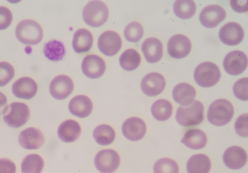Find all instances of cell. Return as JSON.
Here are the masks:
<instances>
[{
	"label": "cell",
	"instance_id": "obj_1",
	"mask_svg": "<svg viewBox=\"0 0 248 173\" xmlns=\"http://www.w3.org/2000/svg\"><path fill=\"white\" fill-rule=\"evenodd\" d=\"M16 36L21 43L26 45H36L43 39V28L34 20L25 19L20 22L16 28Z\"/></svg>",
	"mask_w": 248,
	"mask_h": 173
},
{
	"label": "cell",
	"instance_id": "obj_2",
	"mask_svg": "<svg viewBox=\"0 0 248 173\" xmlns=\"http://www.w3.org/2000/svg\"><path fill=\"white\" fill-rule=\"evenodd\" d=\"M234 113V107L231 102L226 99H218L209 106L208 121L216 126H225L232 121Z\"/></svg>",
	"mask_w": 248,
	"mask_h": 173
},
{
	"label": "cell",
	"instance_id": "obj_3",
	"mask_svg": "<svg viewBox=\"0 0 248 173\" xmlns=\"http://www.w3.org/2000/svg\"><path fill=\"white\" fill-rule=\"evenodd\" d=\"M3 115L6 125L12 128H19L27 123L31 112L30 108L25 103L14 102L5 106Z\"/></svg>",
	"mask_w": 248,
	"mask_h": 173
},
{
	"label": "cell",
	"instance_id": "obj_4",
	"mask_svg": "<svg viewBox=\"0 0 248 173\" xmlns=\"http://www.w3.org/2000/svg\"><path fill=\"white\" fill-rule=\"evenodd\" d=\"M109 11L104 2L92 1L85 6L83 10V18L87 25L99 28L107 22Z\"/></svg>",
	"mask_w": 248,
	"mask_h": 173
},
{
	"label": "cell",
	"instance_id": "obj_5",
	"mask_svg": "<svg viewBox=\"0 0 248 173\" xmlns=\"http://www.w3.org/2000/svg\"><path fill=\"white\" fill-rule=\"evenodd\" d=\"M204 107L200 101H196L189 107L180 106L177 110L176 119L184 127L198 126L204 118Z\"/></svg>",
	"mask_w": 248,
	"mask_h": 173
},
{
	"label": "cell",
	"instance_id": "obj_6",
	"mask_svg": "<svg viewBox=\"0 0 248 173\" xmlns=\"http://www.w3.org/2000/svg\"><path fill=\"white\" fill-rule=\"evenodd\" d=\"M194 76L195 81L199 86L209 88L218 83L221 72L217 64L212 62H204L196 68Z\"/></svg>",
	"mask_w": 248,
	"mask_h": 173
},
{
	"label": "cell",
	"instance_id": "obj_7",
	"mask_svg": "<svg viewBox=\"0 0 248 173\" xmlns=\"http://www.w3.org/2000/svg\"><path fill=\"white\" fill-rule=\"evenodd\" d=\"M121 163L118 153L114 150L106 149L97 153L94 159L96 169L102 173H112L117 170Z\"/></svg>",
	"mask_w": 248,
	"mask_h": 173
},
{
	"label": "cell",
	"instance_id": "obj_8",
	"mask_svg": "<svg viewBox=\"0 0 248 173\" xmlns=\"http://www.w3.org/2000/svg\"><path fill=\"white\" fill-rule=\"evenodd\" d=\"M123 42L120 35L114 31L108 30L99 37L97 46L99 51L107 57H113L120 51Z\"/></svg>",
	"mask_w": 248,
	"mask_h": 173
},
{
	"label": "cell",
	"instance_id": "obj_9",
	"mask_svg": "<svg viewBox=\"0 0 248 173\" xmlns=\"http://www.w3.org/2000/svg\"><path fill=\"white\" fill-rule=\"evenodd\" d=\"M227 17L225 9L218 4L206 6L202 11L199 20L202 25L208 29H213L222 23Z\"/></svg>",
	"mask_w": 248,
	"mask_h": 173
},
{
	"label": "cell",
	"instance_id": "obj_10",
	"mask_svg": "<svg viewBox=\"0 0 248 173\" xmlns=\"http://www.w3.org/2000/svg\"><path fill=\"white\" fill-rule=\"evenodd\" d=\"M248 57L244 52L240 50L232 51L225 57L223 67L228 74L238 75L247 70Z\"/></svg>",
	"mask_w": 248,
	"mask_h": 173
},
{
	"label": "cell",
	"instance_id": "obj_11",
	"mask_svg": "<svg viewBox=\"0 0 248 173\" xmlns=\"http://www.w3.org/2000/svg\"><path fill=\"white\" fill-rule=\"evenodd\" d=\"M191 49V42L185 35H175L168 42V52L170 57L175 59H183L187 57Z\"/></svg>",
	"mask_w": 248,
	"mask_h": 173
},
{
	"label": "cell",
	"instance_id": "obj_12",
	"mask_svg": "<svg viewBox=\"0 0 248 173\" xmlns=\"http://www.w3.org/2000/svg\"><path fill=\"white\" fill-rule=\"evenodd\" d=\"M49 89L53 98L62 101L72 94L74 89V82L68 75H59L51 82Z\"/></svg>",
	"mask_w": 248,
	"mask_h": 173
},
{
	"label": "cell",
	"instance_id": "obj_13",
	"mask_svg": "<svg viewBox=\"0 0 248 173\" xmlns=\"http://www.w3.org/2000/svg\"><path fill=\"white\" fill-rule=\"evenodd\" d=\"M245 31L242 26L234 22L225 24L221 27L219 32V38L225 45L229 46L238 45L243 41Z\"/></svg>",
	"mask_w": 248,
	"mask_h": 173
},
{
	"label": "cell",
	"instance_id": "obj_14",
	"mask_svg": "<svg viewBox=\"0 0 248 173\" xmlns=\"http://www.w3.org/2000/svg\"><path fill=\"white\" fill-rule=\"evenodd\" d=\"M18 142L24 149L37 150L43 147L45 143V137L39 129L29 128L20 133Z\"/></svg>",
	"mask_w": 248,
	"mask_h": 173
},
{
	"label": "cell",
	"instance_id": "obj_15",
	"mask_svg": "<svg viewBox=\"0 0 248 173\" xmlns=\"http://www.w3.org/2000/svg\"><path fill=\"white\" fill-rule=\"evenodd\" d=\"M165 86V77L158 72H151L146 75L141 83V89L143 94L149 97L161 94Z\"/></svg>",
	"mask_w": 248,
	"mask_h": 173
},
{
	"label": "cell",
	"instance_id": "obj_16",
	"mask_svg": "<svg viewBox=\"0 0 248 173\" xmlns=\"http://www.w3.org/2000/svg\"><path fill=\"white\" fill-rule=\"evenodd\" d=\"M81 69L83 74L88 78L98 79L105 74L106 69V63L100 57L90 55L83 59Z\"/></svg>",
	"mask_w": 248,
	"mask_h": 173
},
{
	"label": "cell",
	"instance_id": "obj_17",
	"mask_svg": "<svg viewBox=\"0 0 248 173\" xmlns=\"http://www.w3.org/2000/svg\"><path fill=\"white\" fill-rule=\"evenodd\" d=\"M122 131L126 139L133 142L139 141L145 136L147 126L139 117H130L124 122Z\"/></svg>",
	"mask_w": 248,
	"mask_h": 173
},
{
	"label": "cell",
	"instance_id": "obj_18",
	"mask_svg": "<svg viewBox=\"0 0 248 173\" xmlns=\"http://www.w3.org/2000/svg\"><path fill=\"white\" fill-rule=\"evenodd\" d=\"M225 165L230 169L237 170L244 167L247 164L248 156L243 148L232 146L225 150L223 156Z\"/></svg>",
	"mask_w": 248,
	"mask_h": 173
},
{
	"label": "cell",
	"instance_id": "obj_19",
	"mask_svg": "<svg viewBox=\"0 0 248 173\" xmlns=\"http://www.w3.org/2000/svg\"><path fill=\"white\" fill-rule=\"evenodd\" d=\"M38 86L34 79L28 77L17 79L12 86V92L17 98L30 100L35 96Z\"/></svg>",
	"mask_w": 248,
	"mask_h": 173
},
{
	"label": "cell",
	"instance_id": "obj_20",
	"mask_svg": "<svg viewBox=\"0 0 248 173\" xmlns=\"http://www.w3.org/2000/svg\"><path fill=\"white\" fill-rule=\"evenodd\" d=\"M141 51L148 63H156L160 61L163 57V44L157 38H149L143 42Z\"/></svg>",
	"mask_w": 248,
	"mask_h": 173
},
{
	"label": "cell",
	"instance_id": "obj_21",
	"mask_svg": "<svg viewBox=\"0 0 248 173\" xmlns=\"http://www.w3.org/2000/svg\"><path fill=\"white\" fill-rule=\"evenodd\" d=\"M81 128L77 121L68 119L59 126L57 134L61 141L65 143H72L79 138Z\"/></svg>",
	"mask_w": 248,
	"mask_h": 173
},
{
	"label": "cell",
	"instance_id": "obj_22",
	"mask_svg": "<svg viewBox=\"0 0 248 173\" xmlns=\"http://www.w3.org/2000/svg\"><path fill=\"white\" fill-rule=\"evenodd\" d=\"M68 108L74 116L79 118H85L92 113L93 102L86 95H78L71 100Z\"/></svg>",
	"mask_w": 248,
	"mask_h": 173
},
{
	"label": "cell",
	"instance_id": "obj_23",
	"mask_svg": "<svg viewBox=\"0 0 248 173\" xmlns=\"http://www.w3.org/2000/svg\"><path fill=\"white\" fill-rule=\"evenodd\" d=\"M196 94L194 86L187 83L179 84L172 90L174 101L183 107L191 105L196 99Z\"/></svg>",
	"mask_w": 248,
	"mask_h": 173
},
{
	"label": "cell",
	"instance_id": "obj_24",
	"mask_svg": "<svg viewBox=\"0 0 248 173\" xmlns=\"http://www.w3.org/2000/svg\"><path fill=\"white\" fill-rule=\"evenodd\" d=\"M181 143L191 149H202L207 144V135L199 129H192L185 133Z\"/></svg>",
	"mask_w": 248,
	"mask_h": 173
},
{
	"label": "cell",
	"instance_id": "obj_25",
	"mask_svg": "<svg viewBox=\"0 0 248 173\" xmlns=\"http://www.w3.org/2000/svg\"><path fill=\"white\" fill-rule=\"evenodd\" d=\"M93 37L92 33L86 29H80L75 33L73 39V48L77 53L89 52L92 48Z\"/></svg>",
	"mask_w": 248,
	"mask_h": 173
},
{
	"label": "cell",
	"instance_id": "obj_26",
	"mask_svg": "<svg viewBox=\"0 0 248 173\" xmlns=\"http://www.w3.org/2000/svg\"><path fill=\"white\" fill-rule=\"evenodd\" d=\"M211 161L204 154H197L190 157L187 163L188 173H209L211 170Z\"/></svg>",
	"mask_w": 248,
	"mask_h": 173
},
{
	"label": "cell",
	"instance_id": "obj_27",
	"mask_svg": "<svg viewBox=\"0 0 248 173\" xmlns=\"http://www.w3.org/2000/svg\"><path fill=\"white\" fill-rule=\"evenodd\" d=\"M196 4L192 0H177L173 5L175 15L181 19L192 18L196 14Z\"/></svg>",
	"mask_w": 248,
	"mask_h": 173
},
{
	"label": "cell",
	"instance_id": "obj_28",
	"mask_svg": "<svg viewBox=\"0 0 248 173\" xmlns=\"http://www.w3.org/2000/svg\"><path fill=\"white\" fill-rule=\"evenodd\" d=\"M93 137L99 145H110L116 138V132L111 126L107 124H101L97 126L93 132Z\"/></svg>",
	"mask_w": 248,
	"mask_h": 173
},
{
	"label": "cell",
	"instance_id": "obj_29",
	"mask_svg": "<svg viewBox=\"0 0 248 173\" xmlns=\"http://www.w3.org/2000/svg\"><path fill=\"white\" fill-rule=\"evenodd\" d=\"M151 111L155 119L159 121H165L172 116V105L167 100L160 99L153 104Z\"/></svg>",
	"mask_w": 248,
	"mask_h": 173
},
{
	"label": "cell",
	"instance_id": "obj_30",
	"mask_svg": "<svg viewBox=\"0 0 248 173\" xmlns=\"http://www.w3.org/2000/svg\"><path fill=\"white\" fill-rule=\"evenodd\" d=\"M65 48L61 42L52 40L46 43L44 47V54L48 59L52 61H59L65 55Z\"/></svg>",
	"mask_w": 248,
	"mask_h": 173
},
{
	"label": "cell",
	"instance_id": "obj_31",
	"mask_svg": "<svg viewBox=\"0 0 248 173\" xmlns=\"http://www.w3.org/2000/svg\"><path fill=\"white\" fill-rule=\"evenodd\" d=\"M141 56L137 50L128 49L121 55L119 63L121 68L127 72H132L139 68L141 63Z\"/></svg>",
	"mask_w": 248,
	"mask_h": 173
},
{
	"label": "cell",
	"instance_id": "obj_32",
	"mask_svg": "<svg viewBox=\"0 0 248 173\" xmlns=\"http://www.w3.org/2000/svg\"><path fill=\"white\" fill-rule=\"evenodd\" d=\"M44 167V159L40 155L30 154L23 159L22 173H41Z\"/></svg>",
	"mask_w": 248,
	"mask_h": 173
},
{
	"label": "cell",
	"instance_id": "obj_33",
	"mask_svg": "<svg viewBox=\"0 0 248 173\" xmlns=\"http://www.w3.org/2000/svg\"><path fill=\"white\" fill-rule=\"evenodd\" d=\"M144 30L143 26L139 22H132L128 24L124 30V36L127 41L132 43L138 42L143 36Z\"/></svg>",
	"mask_w": 248,
	"mask_h": 173
},
{
	"label": "cell",
	"instance_id": "obj_34",
	"mask_svg": "<svg viewBox=\"0 0 248 173\" xmlns=\"http://www.w3.org/2000/svg\"><path fill=\"white\" fill-rule=\"evenodd\" d=\"M154 173H179V166L173 159L163 158L155 163Z\"/></svg>",
	"mask_w": 248,
	"mask_h": 173
},
{
	"label": "cell",
	"instance_id": "obj_35",
	"mask_svg": "<svg viewBox=\"0 0 248 173\" xmlns=\"http://www.w3.org/2000/svg\"><path fill=\"white\" fill-rule=\"evenodd\" d=\"M15 69L8 62H0V86H4L14 78Z\"/></svg>",
	"mask_w": 248,
	"mask_h": 173
},
{
	"label": "cell",
	"instance_id": "obj_36",
	"mask_svg": "<svg viewBox=\"0 0 248 173\" xmlns=\"http://www.w3.org/2000/svg\"><path fill=\"white\" fill-rule=\"evenodd\" d=\"M248 77L241 79L236 81L234 84L233 90L234 95L237 99L243 101H248Z\"/></svg>",
	"mask_w": 248,
	"mask_h": 173
},
{
	"label": "cell",
	"instance_id": "obj_37",
	"mask_svg": "<svg viewBox=\"0 0 248 173\" xmlns=\"http://www.w3.org/2000/svg\"><path fill=\"white\" fill-rule=\"evenodd\" d=\"M236 134L242 137L248 136V113L241 115L237 118L234 124Z\"/></svg>",
	"mask_w": 248,
	"mask_h": 173
},
{
	"label": "cell",
	"instance_id": "obj_38",
	"mask_svg": "<svg viewBox=\"0 0 248 173\" xmlns=\"http://www.w3.org/2000/svg\"><path fill=\"white\" fill-rule=\"evenodd\" d=\"M13 14L8 8L0 6V30H5L12 24Z\"/></svg>",
	"mask_w": 248,
	"mask_h": 173
},
{
	"label": "cell",
	"instance_id": "obj_39",
	"mask_svg": "<svg viewBox=\"0 0 248 173\" xmlns=\"http://www.w3.org/2000/svg\"><path fill=\"white\" fill-rule=\"evenodd\" d=\"M16 166L13 161L8 159H0V173H16Z\"/></svg>",
	"mask_w": 248,
	"mask_h": 173
},
{
	"label": "cell",
	"instance_id": "obj_40",
	"mask_svg": "<svg viewBox=\"0 0 248 173\" xmlns=\"http://www.w3.org/2000/svg\"><path fill=\"white\" fill-rule=\"evenodd\" d=\"M248 1H231V4L232 10L237 13H243L248 12Z\"/></svg>",
	"mask_w": 248,
	"mask_h": 173
},
{
	"label": "cell",
	"instance_id": "obj_41",
	"mask_svg": "<svg viewBox=\"0 0 248 173\" xmlns=\"http://www.w3.org/2000/svg\"><path fill=\"white\" fill-rule=\"evenodd\" d=\"M7 104V98L3 93L0 92V116L3 115V112Z\"/></svg>",
	"mask_w": 248,
	"mask_h": 173
}]
</instances>
